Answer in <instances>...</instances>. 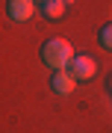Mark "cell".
Returning a JSON list of instances; mask_svg holds the SVG:
<instances>
[{
    "label": "cell",
    "instance_id": "1",
    "mask_svg": "<svg viewBox=\"0 0 112 133\" xmlns=\"http://www.w3.org/2000/svg\"><path fill=\"white\" fill-rule=\"evenodd\" d=\"M41 59L44 65H50L53 71H65L68 62L74 59V48L65 42V38H47L41 48Z\"/></svg>",
    "mask_w": 112,
    "mask_h": 133
},
{
    "label": "cell",
    "instance_id": "2",
    "mask_svg": "<svg viewBox=\"0 0 112 133\" xmlns=\"http://www.w3.org/2000/svg\"><path fill=\"white\" fill-rule=\"evenodd\" d=\"M65 71L74 77L77 83H80V80H92L94 71H97V62H94L92 56H86V53H80V56H74V59L68 62V68H65Z\"/></svg>",
    "mask_w": 112,
    "mask_h": 133
},
{
    "label": "cell",
    "instance_id": "3",
    "mask_svg": "<svg viewBox=\"0 0 112 133\" xmlns=\"http://www.w3.org/2000/svg\"><path fill=\"white\" fill-rule=\"evenodd\" d=\"M6 12H9L12 21H30L36 15V0H9Z\"/></svg>",
    "mask_w": 112,
    "mask_h": 133
},
{
    "label": "cell",
    "instance_id": "4",
    "mask_svg": "<svg viewBox=\"0 0 112 133\" xmlns=\"http://www.w3.org/2000/svg\"><path fill=\"white\" fill-rule=\"evenodd\" d=\"M74 86H77V80H74L68 71H53V77H50V89L56 92V95H71V92H74Z\"/></svg>",
    "mask_w": 112,
    "mask_h": 133
},
{
    "label": "cell",
    "instance_id": "5",
    "mask_svg": "<svg viewBox=\"0 0 112 133\" xmlns=\"http://www.w3.org/2000/svg\"><path fill=\"white\" fill-rule=\"evenodd\" d=\"M62 15H65V3H62V0H47V3H44V18L59 21Z\"/></svg>",
    "mask_w": 112,
    "mask_h": 133
},
{
    "label": "cell",
    "instance_id": "6",
    "mask_svg": "<svg viewBox=\"0 0 112 133\" xmlns=\"http://www.w3.org/2000/svg\"><path fill=\"white\" fill-rule=\"evenodd\" d=\"M97 38H100L103 48H109V50H112V24H103V27H100V33H97Z\"/></svg>",
    "mask_w": 112,
    "mask_h": 133
},
{
    "label": "cell",
    "instance_id": "7",
    "mask_svg": "<svg viewBox=\"0 0 112 133\" xmlns=\"http://www.w3.org/2000/svg\"><path fill=\"white\" fill-rule=\"evenodd\" d=\"M62 3H65V6H68V3H74V0H62Z\"/></svg>",
    "mask_w": 112,
    "mask_h": 133
},
{
    "label": "cell",
    "instance_id": "8",
    "mask_svg": "<svg viewBox=\"0 0 112 133\" xmlns=\"http://www.w3.org/2000/svg\"><path fill=\"white\" fill-rule=\"evenodd\" d=\"M109 86H112V80H109Z\"/></svg>",
    "mask_w": 112,
    "mask_h": 133
},
{
    "label": "cell",
    "instance_id": "9",
    "mask_svg": "<svg viewBox=\"0 0 112 133\" xmlns=\"http://www.w3.org/2000/svg\"><path fill=\"white\" fill-rule=\"evenodd\" d=\"M44 3H47V0H44Z\"/></svg>",
    "mask_w": 112,
    "mask_h": 133
}]
</instances>
